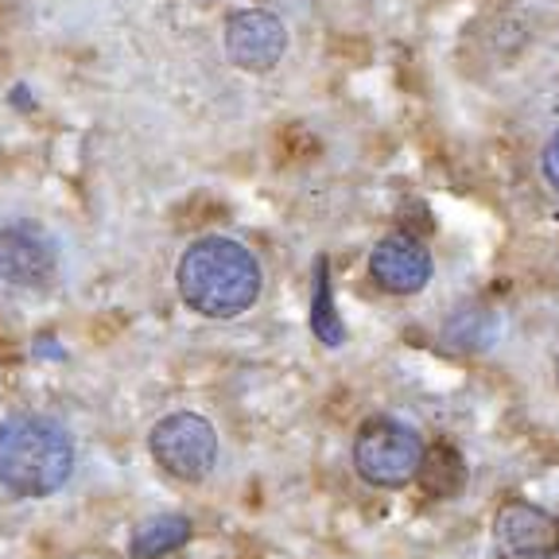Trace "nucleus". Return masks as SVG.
Instances as JSON below:
<instances>
[{
	"label": "nucleus",
	"instance_id": "1",
	"mask_svg": "<svg viewBox=\"0 0 559 559\" xmlns=\"http://www.w3.org/2000/svg\"><path fill=\"white\" fill-rule=\"evenodd\" d=\"M179 296L206 319H237L261 299L264 272L253 249L234 237H199L179 257Z\"/></svg>",
	"mask_w": 559,
	"mask_h": 559
},
{
	"label": "nucleus",
	"instance_id": "9",
	"mask_svg": "<svg viewBox=\"0 0 559 559\" xmlns=\"http://www.w3.org/2000/svg\"><path fill=\"white\" fill-rule=\"evenodd\" d=\"M419 486L428 498L451 501L463 493L466 486V459L459 454L454 443H436L424 454V466H419Z\"/></svg>",
	"mask_w": 559,
	"mask_h": 559
},
{
	"label": "nucleus",
	"instance_id": "4",
	"mask_svg": "<svg viewBox=\"0 0 559 559\" xmlns=\"http://www.w3.org/2000/svg\"><path fill=\"white\" fill-rule=\"evenodd\" d=\"M152 454L171 478L202 481L218 466V436L199 412H171L152 428Z\"/></svg>",
	"mask_w": 559,
	"mask_h": 559
},
{
	"label": "nucleus",
	"instance_id": "5",
	"mask_svg": "<svg viewBox=\"0 0 559 559\" xmlns=\"http://www.w3.org/2000/svg\"><path fill=\"white\" fill-rule=\"evenodd\" d=\"M59 272V249L47 229L12 222L0 229V280L12 288H47Z\"/></svg>",
	"mask_w": 559,
	"mask_h": 559
},
{
	"label": "nucleus",
	"instance_id": "7",
	"mask_svg": "<svg viewBox=\"0 0 559 559\" xmlns=\"http://www.w3.org/2000/svg\"><path fill=\"white\" fill-rule=\"evenodd\" d=\"M226 51L241 70H272L288 51V27L261 9L234 12L226 20Z\"/></svg>",
	"mask_w": 559,
	"mask_h": 559
},
{
	"label": "nucleus",
	"instance_id": "13",
	"mask_svg": "<svg viewBox=\"0 0 559 559\" xmlns=\"http://www.w3.org/2000/svg\"><path fill=\"white\" fill-rule=\"evenodd\" d=\"M556 384H559V354H556Z\"/></svg>",
	"mask_w": 559,
	"mask_h": 559
},
{
	"label": "nucleus",
	"instance_id": "6",
	"mask_svg": "<svg viewBox=\"0 0 559 559\" xmlns=\"http://www.w3.org/2000/svg\"><path fill=\"white\" fill-rule=\"evenodd\" d=\"M493 544L506 559H551L559 551V521L540 506L509 501L493 516Z\"/></svg>",
	"mask_w": 559,
	"mask_h": 559
},
{
	"label": "nucleus",
	"instance_id": "11",
	"mask_svg": "<svg viewBox=\"0 0 559 559\" xmlns=\"http://www.w3.org/2000/svg\"><path fill=\"white\" fill-rule=\"evenodd\" d=\"M311 331L323 346H342L346 342V326L342 314L334 311V292H331V272L326 261L314 264V296H311Z\"/></svg>",
	"mask_w": 559,
	"mask_h": 559
},
{
	"label": "nucleus",
	"instance_id": "10",
	"mask_svg": "<svg viewBox=\"0 0 559 559\" xmlns=\"http://www.w3.org/2000/svg\"><path fill=\"white\" fill-rule=\"evenodd\" d=\"M191 540V521L179 513L156 516V521H144L132 536L129 551L132 559H164L171 551H179L183 544Z\"/></svg>",
	"mask_w": 559,
	"mask_h": 559
},
{
	"label": "nucleus",
	"instance_id": "12",
	"mask_svg": "<svg viewBox=\"0 0 559 559\" xmlns=\"http://www.w3.org/2000/svg\"><path fill=\"white\" fill-rule=\"evenodd\" d=\"M540 167H544V179H548V187L559 194V132L548 140V148H544V159H540Z\"/></svg>",
	"mask_w": 559,
	"mask_h": 559
},
{
	"label": "nucleus",
	"instance_id": "2",
	"mask_svg": "<svg viewBox=\"0 0 559 559\" xmlns=\"http://www.w3.org/2000/svg\"><path fill=\"white\" fill-rule=\"evenodd\" d=\"M74 443L44 416H12L0 424V486L12 498H47L67 486Z\"/></svg>",
	"mask_w": 559,
	"mask_h": 559
},
{
	"label": "nucleus",
	"instance_id": "3",
	"mask_svg": "<svg viewBox=\"0 0 559 559\" xmlns=\"http://www.w3.org/2000/svg\"><path fill=\"white\" fill-rule=\"evenodd\" d=\"M424 454H428V447H424L419 431L396 416L366 419L358 439H354V466H358L361 481L377 489H401L412 478H419Z\"/></svg>",
	"mask_w": 559,
	"mask_h": 559
},
{
	"label": "nucleus",
	"instance_id": "14",
	"mask_svg": "<svg viewBox=\"0 0 559 559\" xmlns=\"http://www.w3.org/2000/svg\"><path fill=\"white\" fill-rule=\"evenodd\" d=\"M551 559H559V551H556V556H551Z\"/></svg>",
	"mask_w": 559,
	"mask_h": 559
},
{
	"label": "nucleus",
	"instance_id": "8",
	"mask_svg": "<svg viewBox=\"0 0 559 559\" xmlns=\"http://www.w3.org/2000/svg\"><path fill=\"white\" fill-rule=\"evenodd\" d=\"M369 276L389 296H416L431 280V253L412 234H389L369 253Z\"/></svg>",
	"mask_w": 559,
	"mask_h": 559
}]
</instances>
